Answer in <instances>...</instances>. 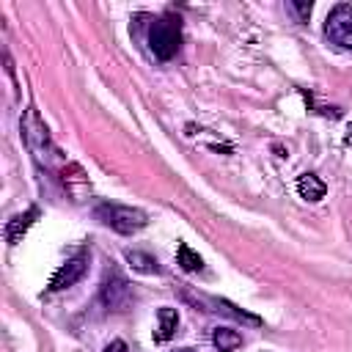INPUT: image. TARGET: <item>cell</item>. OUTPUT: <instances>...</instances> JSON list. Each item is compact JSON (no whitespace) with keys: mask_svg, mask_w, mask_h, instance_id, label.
<instances>
[{"mask_svg":"<svg viewBox=\"0 0 352 352\" xmlns=\"http://www.w3.org/2000/svg\"><path fill=\"white\" fill-rule=\"evenodd\" d=\"M94 217L99 223H104L107 228L129 236V234H138L148 226V214L143 209H135V206H121V204H99L94 209Z\"/></svg>","mask_w":352,"mask_h":352,"instance_id":"1","label":"cell"},{"mask_svg":"<svg viewBox=\"0 0 352 352\" xmlns=\"http://www.w3.org/2000/svg\"><path fill=\"white\" fill-rule=\"evenodd\" d=\"M38 217V209L36 206H30L25 214H16V217H11L8 223H6V239L11 242V245H16L22 236H25V231L33 226V220Z\"/></svg>","mask_w":352,"mask_h":352,"instance_id":"7","label":"cell"},{"mask_svg":"<svg viewBox=\"0 0 352 352\" xmlns=\"http://www.w3.org/2000/svg\"><path fill=\"white\" fill-rule=\"evenodd\" d=\"M179 352H195V349H179Z\"/></svg>","mask_w":352,"mask_h":352,"instance_id":"17","label":"cell"},{"mask_svg":"<svg viewBox=\"0 0 352 352\" xmlns=\"http://www.w3.org/2000/svg\"><path fill=\"white\" fill-rule=\"evenodd\" d=\"M324 36L330 38V44L352 52V6L349 3H338L330 8L324 19Z\"/></svg>","mask_w":352,"mask_h":352,"instance_id":"4","label":"cell"},{"mask_svg":"<svg viewBox=\"0 0 352 352\" xmlns=\"http://www.w3.org/2000/svg\"><path fill=\"white\" fill-rule=\"evenodd\" d=\"M104 352H126V344L124 341H113V344H107Z\"/></svg>","mask_w":352,"mask_h":352,"instance_id":"15","label":"cell"},{"mask_svg":"<svg viewBox=\"0 0 352 352\" xmlns=\"http://www.w3.org/2000/svg\"><path fill=\"white\" fill-rule=\"evenodd\" d=\"M212 344L220 349V352H234L242 346V336L231 327H214L212 330Z\"/></svg>","mask_w":352,"mask_h":352,"instance_id":"10","label":"cell"},{"mask_svg":"<svg viewBox=\"0 0 352 352\" xmlns=\"http://www.w3.org/2000/svg\"><path fill=\"white\" fill-rule=\"evenodd\" d=\"M182 47V19L179 16H160L148 28V50L157 60H170Z\"/></svg>","mask_w":352,"mask_h":352,"instance_id":"2","label":"cell"},{"mask_svg":"<svg viewBox=\"0 0 352 352\" xmlns=\"http://www.w3.org/2000/svg\"><path fill=\"white\" fill-rule=\"evenodd\" d=\"M311 3H289V11L300 19V22H308V16H311Z\"/></svg>","mask_w":352,"mask_h":352,"instance_id":"14","label":"cell"},{"mask_svg":"<svg viewBox=\"0 0 352 352\" xmlns=\"http://www.w3.org/2000/svg\"><path fill=\"white\" fill-rule=\"evenodd\" d=\"M297 192L305 201H322L327 192V184L316 173H302V176H297Z\"/></svg>","mask_w":352,"mask_h":352,"instance_id":"8","label":"cell"},{"mask_svg":"<svg viewBox=\"0 0 352 352\" xmlns=\"http://www.w3.org/2000/svg\"><path fill=\"white\" fill-rule=\"evenodd\" d=\"M99 300H102V305H104L107 311H124V308L132 302V286H129V280H126L121 272L110 270V272L102 278Z\"/></svg>","mask_w":352,"mask_h":352,"instance_id":"5","label":"cell"},{"mask_svg":"<svg viewBox=\"0 0 352 352\" xmlns=\"http://www.w3.org/2000/svg\"><path fill=\"white\" fill-rule=\"evenodd\" d=\"M344 138H346V143H349V146H352V121H349V124H346V135H344Z\"/></svg>","mask_w":352,"mask_h":352,"instance_id":"16","label":"cell"},{"mask_svg":"<svg viewBox=\"0 0 352 352\" xmlns=\"http://www.w3.org/2000/svg\"><path fill=\"white\" fill-rule=\"evenodd\" d=\"M88 250L82 248V250H77L72 258H66L58 270H55V275L50 278V292H63V289H69V286H74L82 275H85V270H88Z\"/></svg>","mask_w":352,"mask_h":352,"instance_id":"6","label":"cell"},{"mask_svg":"<svg viewBox=\"0 0 352 352\" xmlns=\"http://www.w3.org/2000/svg\"><path fill=\"white\" fill-rule=\"evenodd\" d=\"M124 258L129 261V267H132V270H138V272H143V275H154V272H160L157 258H151L148 253H140V250H126V253H124Z\"/></svg>","mask_w":352,"mask_h":352,"instance_id":"11","label":"cell"},{"mask_svg":"<svg viewBox=\"0 0 352 352\" xmlns=\"http://www.w3.org/2000/svg\"><path fill=\"white\" fill-rule=\"evenodd\" d=\"M176 327H179V311L176 308H160L157 311V333H154V341H168V338H173V333H176Z\"/></svg>","mask_w":352,"mask_h":352,"instance_id":"9","label":"cell"},{"mask_svg":"<svg viewBox=\"0 0 352 352\" xmlns=\"http://www.w3.org/2000/svg\"><path fill=\"white\" fill-rule=\"evenodd\" d=\"M176 264H179L184 272H198V270H204L201 256H198L187 242H182V245H179V250H176Z\"/></svg>","mask_w":352,"mask_h":352,"instance_id":"12","label":"cell"},{"mask_svg":"<svg viewBox=\"0 0 352 352\" xmlns=\"http://www.w3.org/2000/svg\"><path fill=\"white\" fill-rule=\"evenodd\" d=\"M214 305H217L220 314H228V316H234V319H242V322H250V324H258V322H261L258 316H253V314H248V311H239V308L231 305L228 300H214Z\"/></svg>","mask_w":352,"mask_h":352,"instance_id":"13","label":"cell"},{"mask_svg":"<svg viewBox=\"0 0 352 352\" xmlns=\"http://www.w3.org/2000/svg\"><path fill=\"white\" fill-rule=\"evenodd\" d=\"M22 135H25L28 148L36 154V160H38V162H50V157H52V143H50L47 126H44V121L38 118L36 107H28V110H25V118H22Z\"/></svg>","mask_w":352,"mask_h":352,"instance_id":"3","label":"cell"}]
</instances>
